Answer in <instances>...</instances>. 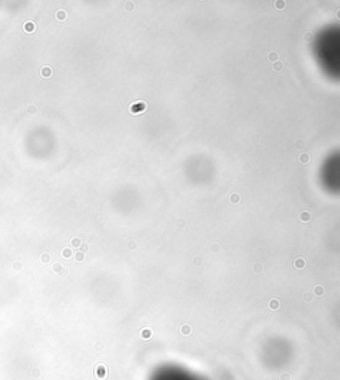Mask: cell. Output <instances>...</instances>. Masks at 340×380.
<instances>
[{"label": "cell", "instance_id": "7c38bea8", "mask_svg": "<svg viewBox=\"0 0 340 380\" xmlns=\"http://www.w3.org/2000/svg\"><path fill=\"white\" fill-rule=\"evenodd\" d=\"M276 57H278V55H276L275 52H272V53L268 55V59H270V61H271V59H276Z\"/></svg>", "mask_w": 340, "mask_h": 380}, {"label": "cell", "instance_id": "6da1fadb", "mask_svg": "<svg viewBox=\"0 0 340 380\" xmlns=\"http://www.w3.org/2000/svg\"><path fill=\"white\" fill-rule=\"evenodd\" d=\"M145 109H146V104L142 101L136 102V104H133L130 107V112L133 113V114H139V113H142Z\"/></svg>", "mask_w": 340, "mask_h": 380}, {"label": "cell", "instance_id": "8992f818", "mask_svg": "<svg viewBox=\"0 0 340 380\" xmlns=\"http://www.w3.org/2000/svg\"><path fill=\"white\" fill-rule=\"evenodd\" d=\"M272 69L275 71V72H282V71H283V64H282L280 61L276 63V64L272 65Z\"/></svg>", "mask_w": 340, "mask_h": 380}, {"label": "cell", "instance_id": "9c48e42d", "mask_svg": "<svg viewBox=\"0 0 340 380\" xmlns=\"http://www.w3.org/2000/svg\"><path fill=\"white\" fill-rule=\"evenodd\" d=\"M72 245H73V246H78V245H80V239H78V238H73L72 239Z\"/></svg>", "mask_w": 340, "mask_h": 380}, {"label": "cell", "instance_id": "ba28073f", "mask_svg": "<svg viewBox=\"0 0 340 380\" xmlns=\"http://www.w3.org/2000/svg\"><path fill=\"white\" fill-rule=\"evenodd\" d=\"M63 255H64L65 258H69V257H70V250H69V249L63 250Z\"/></svg>", "mask_w": 340, "mask_h": 380}, {"label": "cell", "instance_id": "5b68a950", "mask_svg": "<svg viewBox=\"0 0 340 380\" xmlns=\"http://www.w3.org/2000/svg\"><path fill=\"white\" fill-rule=\"evenodd\" d=\"M304 266H305V261L304 259H302V258H298V259L295 261V267H296V268H304Z\"/></svg>", "mask_w": 340, "mask_h": 380}, {"label": "cell", "instance_id": "52a82bcc", "mask_svg": "<svg viewBox=\"0 0 340 380\" xmlns=\"http://www.w3.org/2000/svg\"><path fill=\"white\" fill-rule=\"evenodd\" d=\"M299 161H300V162H308V161H310V157H308V154H305V153H304V154H300V157H299Z\"/></svg>", "mask_w": 340, "mask_h": 380}, {"label": "cell", "instance_id": "3957f363", "mask_svg": "<svg viewBox=\"0 0 340 380\" xmlns=\"http://www.w3.org/2000/svg\"><path fill=\"white\" fill-rule=\"evenodd\" d=\"M24 31L27 33H32V32H35V24H33L32 22H27L24 24Z\"/></svg>", "mask_w": 340, "mask_h": 380}, {"label": "cell", "instance_id": "8fae6325", "mask_svg": "<svg viewBox=\"0 0 340 380\" xmlns=\"http://www.w3.org/2000/svg\"><path fill=\"white\" fill-rule=\"evenodd\" d=\"M28 112H29V114H35L36 108L35 107H29V108H28Z\"/></svg>", "mask_w": 340, "mask_h": 380}, {"label": "cell", "instance_id": "4fadbf2b", "mask_svg": "<svg viewBox=\"0 0 340 380\" xmlns=\"http://www.w3.org/2000/svg\"><path fill=\"white\" fill-rule=\"evenodd\" d=\"M302 215H304V218H305V220H304V222H307V221H308V218H310V214H308V213H304V214H302Z\"/></svg>", "mask_w": 340, "mask_h": 380}, {"label": "cell", "instance_id": "7a4b0ae2", "mask_svg": "<svg viewBox=\"0 0 340 380\" xmlns=\"http://www.w3.org/2000/svg\"><path fill=\"white\" fill-rule=\"evenodd\" d=\"M40 73H41V76L43 77H51L52 75H53V69H52L51 67H43L41 68V71H40Z\"/></svg>", "mask_w": 340, "mask_h": 380}, {"label": "cell", "instance_id": "30bf717a", "mask_svg": "<svg viewBox=\"0 0 340 380\" xmlns=\"http://www.w3.org/2000/svg\"><path fill=\"white\" fill-rule=\"evenodd\" d=\"M76 258H77V261H83L84 258H85V255H84V253H78V254L76 255Z\"/></svg>", "mask_w": 340, "mask_h": 380}, {"label": "cell", "instance_id": "277c9868", "mask_svg": "<svg viewBox=\"0 0 340 380\" xmlns=\"http://www.w3.org/2000/svg\"><path fill=\"white\" fill-rule=\"evenodd\" d=\"M56 17H57V20H65L67 19V12L64 11V9H59V11L56 12Z\"/></svg>", "mask_w": 340, "mask_h": 380}]
</instances>
